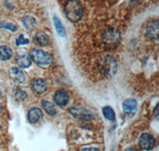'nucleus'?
<instances>
[{"label": "nucleus", "instance_id": "f257e3e1", "mask_svg": "<svg viewBox=\"0 0 159 151\" xmlns=\"http://www.w3.org/2000/svg\"><path fill=\"white\" fill-rule=\"evenodd\" d=\"M64 11L66 18L72 22H78L83 16V7L78 0H68Z\"/></svg>", "mask_w": 159, "mask_h": 151}, {"label": "nucleus", "instance_id": "f03ea898", "mask_svg": "<svg viewBox=\"0 0 159 151\" xmlns=\"http://www.w3.org/2000/svg\"><path fill=\"white\" fill-rule=\"evenodd\" d=\"M102 42L108 49H116L121 42V34L115 28H108L102 34Z\"/></svg>", "mask_w": 159, "mask_h": 151}, {"label": "nucleus", "instance_id": "7ed1b4c3", "mask_svg": "<svg viewBox=\"0 0 159 151\" xmlns=\"http://www.w3.org/2000/svg\"><path fill=\"white\" fill-rule=\"evenodd\" d=\"M30 57L37 64L42 65H49L52 61V57L51 54L38 49H31Z\"/></svg>", "mask_w": 159, "mask_h": 151}, {"label": "nucleus", "instance_id": "20e7f679", "mask_svg": "<svg viewBox=\"0 0 159 151\" xmlns=\"http://www.w3.org/2000/svg\"><path fill=\"white\" fill-rule=\"evenodd\" d=\"M102 69L106 76H113L117 71V64L112 57L107 56L103 58L101 63Z\"/></svg>", "mask_w": 159, "mask_h": 151}, {"label": "nucleus", "instance_id": "39448f33", "mask_svg": "<svg viewBox=\"0 0 159 151\" xmlns=\"http://www.w3.org/2000/svg\"><path fill=\"white\" fill-rule=\"evenodd\" d=\"M69 112L73 117L81 119H94V115L90 111L82 107H72L69 109Z\"/></svg>", "mask_w": 159, "mask_h": 151}, {"label": "nucleus", "instance_id": "423d86ee", "mask_svg": "<svg viewBox=\"0 0 159 151\" xmlns=\"http://www.w3.org/2000/svg\"><path fill=\"white\" fill-rule=\"evenodd\" d=\"M139 145L144 150H150L155 146V139L150 134H143L139 139Z\"/></svg>", "mask_w": 159, "mask_h": 151}, {"label": "nucleus", "instance_id": "0eeeda50", "mask_svg": "<svg viewBox=\"0 0 159 151\" xmlns=\"http://www.w3.org/2000/svg\"><path fill=\"white\" fill-rule=\"evenodd\" d=\"M147 34L152 39L157 40L158 38V21L157 20H151L147 23Z\"/></svg>", "mask_w": 159, "mask_h": 151}, {"label": "nucleus", "instance_id": "6e6552de", "mask_svg": "<svg viewBox=\"0 0 159 151\" xmlns=\"http://www.w3.org/2000/svg\"><path fill=\"white\" fill-rule=\"evenodd\" d=\"M31 89L36 94H42L47 90V85L44 80L34 79L31 81Z\"/></svg>", "mask_w": 159, "mask_h": 151}, {"label": "nucleus", "instance_id": "1a4fd4ad", "mask_svg": "<svg viewBox=\"0 0 159 151\" xmlns=\"http://www.w3.org/2000/svg\"><path fill=\"white\" fill-rule=\"evenodd\" d=\"M54 101L60 107H65L69 103V95L66 92L63 90H59L55 93Z\"/></svg>", "mask_w": 159, "mask_h": 151}, {"label": "nucleus", "instance_id": "9d476101", "mask_svg": "<svg viewBox=\"0 0 159 151\" xmlns=\"http://www.w3.org/2000/svg\"><path fill=\"white\" fill-rule=\"evenodd\" d=\"M43 114L39 108H32L28 112V119L31 123H36L42 120Z\"/></svg>", "mask_w": 159, "mask_h": 151}, {"label": "nucleus", "instance_id": "9b49d317", "mask_svg": "<svg viewBox=\"0 0 159 151\" xmlns=\"http://www.w3.org/2000/svg\"><path fill=\"white\" fill-rule=\"evenodd\" d=\"M16 62L18 65L21 68H29L32 64V59H31L30 56H29L28 54L22 53L20 54L17 57Z\"/></svg>", "mask_w": 159, "mask_h": 151}, {"label": "nucleus", "instance_id": "f8f14e48", "mask_svg": "<svg viewBox=\"0 0 159 151\" xmlns=\"http://www.w3.org/2000/svg\"><path fill=\"white\" fill-rule=\"evenodd\" d=\"M123 112L127 114H133L137 109V101L134 99H128L123 104Z\"/></svg>", "mask_w": 159, "mask_h": 151}, {"label": "nucleus", "instance_id": "ddd939ff", "mask_svg": "<svg viewBox=\"0 0 159 151\" xmlns=\"http://www.w3.org/2000/svg\"><path fill=\"white\" fill-rule=\"evenodd\" d=\"M10 75L12 80L18 82V83H23L25 81V75H24L23 72L18 68H12L10 72Z\"/></svg>", "mask_w": 159, "mask_h": 151}, {"label": "nucleus", "instance_id": "4468645a", "mask_svg": "<svg viewBox=\"0 0 159 151\" xmlns=\"http://www.w3.org/2000/svg\"><path fill=\"white\" fill-rule=\"evenodd\" d=\"M35 43L40 46H45L49 42V38L47 34L44 32H38L35 34L34 38Z\"/></svg>", "mask_w": 159, "mask_h": 151}, {"label": "nucleus", "instance_id": "2eb2a0df", "mask_svg": "<svg viewBox=\"0 0 159 151\" xmlns=\"http://www.w3.org/2000/svg\"><path fill=\"white\" fill-rule=\"evenodd\" d=\"M13 57V52L10 47L7 45L0 46V60L1 61H8Z\"/></svg>", "mask_w": 159, "mask_h": 151}, {"label": "nucleus", "instance_id": "dca6fc26", "mask_svg": "<svg viewBox=\"0 0 159 151\" xmlns=\"http://www.w3.org/2000/svg\"><path fill=\"white\" fill-rule=\"evenodd\" d=\"M42 106L47 115H50V116H53V115H56V108H55L54 105L52 104V103L49 102V101L43 100L42 102Z\"/></svg>", "mask_w": 159, "mask_h": 151}, {"label": "nucleus", "instance_id": "f3484780", "mask_svg": "<svg viewBox=\"0 0 159 151\" xmlns=\"http://www.w3.org/2000/svg\"><path fill=\"white\" fill-rule=\"evenodd\" d=\"M53 23H54V26L56 28L57 33L59 34L60 36L65 37L66 32H65V29L64 27L63 24H62L61 21L59 19V18H57V16H53Z\"/></svg>", "mask_w": 159, "mask_h": 151}, {"label": "nucleus", "instance_id": "a211bd4d", "mask_svg": "<svg viewBox=\"0 0 159 151\" xmlns=\"http://www.w3.org/2000/svg\"><path fill=\"white\" fill-rule=\"evenodd\" d=\"M103 112V116H104L107 120L113 121L116 119V113H115L114 110L112 109L111 107H104L102 110Z\"/></svg>", "mask_w": 159, "mask_h": 151}, {"label": "nucleus", "instance_id": "6ab92c4d", "mask_svg": "<svg viewBox=\"0 0 159 151\" xmlns=\"http://www.w3.org/2000/svg\"><path fill=\"white\" fill-rule=\"evenodd\" d=\"M22 23H23L24 26L27 30H33L36 25V21L34 18L30 16H25V18L22 19Z\"/></svg>", "mask_w": 159, "mask_h": 151}, {"label": "nucleus", "instance_id": "aec40b11", "mask_svg": "<svg viewBox=\"0 0 159 151\" xmlns=\"http://www.w3.org/2000/svg\"><path fill=\"white\" fill-rule=\"evenodd\" d=\"M0 28H2V29H5V30H11V32H15V31L18 30V27H17L16 25L10 23V22H0Z\"/></svg>", "mask_w": 159, "mask_h": 151}, {"label": "nucleus", "instance_id": "412c9836", "mask_svg": "<svg viewBox=\"0 0 159 151\" xmlns=\"http://www.w3.org/2000/svg\"><path fill=\"white\" fill-rule=\"evenodd\" d=\"M30 43L29 39L25 38L24 37L23 34H21L18 36V38L16 39V45H28Z\"/></svg>", "mask_w": 159, "mask_h": 151}, {"label": "nucleus", "instance_id": "4be33fe9", "mask_svg": "<svg viewBox=\"0 0 159 151\" xmlns=\"http://www.w3.org/2000/svg\"><path fill=\"white\" fill-rule=\"evenodd\" d=\"M15 96L18 100H24L26 98V93L22 90H18L15 94Z\"/></svg>", "mask_w": 159, "mask_h": 151}, {"label": "nucleus", "instance_id": "5701e85b", "mask_svg": "<svg viewBox=\"0 0 159 151\" xmlns=\"http://www.w3.org/2000/svg\"><path fill=\"white\" fill-rule=\"evenodd\" d=\"M81 151H99V149H96V148L90 147V148H84V149H82Z\"/></svg>", "mask_w": 159, "mask_h": 151}, {"label": "nucleus", "instance_id": "b1692460", "mask_svg": "<svg viewBox=\"0 0 159 151\" xmlns=\"http://www.w3.org/2000/svg\"><path fill=\"white\" fill-rule=\"evenodd\" d=\"M154 117L156 118V119H157L158 118V108H157V106L156 107L155 109H154Z\"/></svg>", "mask_w": 159, "mask_h": 151}, {"label": "nucleus", "instance_id": "393cba45", "mask_svg": "<svg viewBox=\"0 0 159 151\" xmlns=\"http://www.w3.org/2000/svg\"><path fill=\"white\" fill-rule=\"evenodd\" d=\"M125 151H138L137 149H134V148H128V149H127Z\"/></svg>", "mask_w": 159, "mask_h": 151}, {"label": "nucleus", "instance_id": "a878e982", "mask_svg": "<svg viewBox=\"0 0 159 151\" xmlns=\"http://www.w3.org/2000/svg\"><path fill=\"white\" fill-rule=\"evenodd\" d=\"M2 105L0 104V113H1V112H2Z\"/></svg>", "mask_w": 159, "mask_h": 151}, {"label": "nucleus", "instance_id": "bb28decb", "mask_svg": "<svg viewBox=\"0 0 159 151\" xmlns=\"http://www.w3.org/2000/svg\"><path fill=\"white\" fill-rule=\"evenodd\" d=\"M0 130H1V126H0Z\"/></svg>", "mask_w": 159, "mask_h": 151}]
</instances>
